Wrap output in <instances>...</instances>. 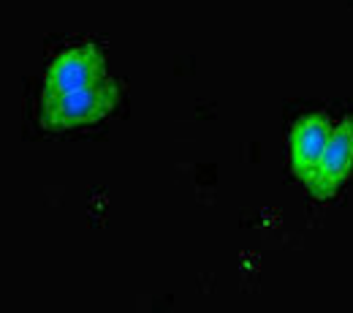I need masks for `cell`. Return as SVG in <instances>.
Returning <instances> with one entry per match:
<instances>
[{
	"label": "cell",
	"instance_id": "obj_4",
	"mask_svg": "<svg viewBox=\"0 0 353 313\" xmlns=\"http://www.w3.org/2000/svg\"><path fill=\"white\" fill-rule=\"evenodd\" d=\"M329 134H332L329 120H326V115H321V112L302 117V120L294 126V131H291V167H294V172L299 175V180L307 182V178L312 175V169L318 167Z\"/></svg>",
	"mask_w": 353,
	"mask_h": 313
},
{
	"label": "cell",
	"instance_id": "obj_1",
	"mask_svg": "<svg viewBox=\"0 0 353 313\" xmlns=\"http://www.w3.org/2000/svg\"><path fill=\"white\" fill-rule=\"evenodd\" d=\"M120 104V85L112 79L92 82L88 88L44 95L41 101V126L49 131H65L77 126H88L109 115Z\"/></svg>",
	"mask_w": 353,
	"mask_h": 313
},
{
	"label": "cell",
	"instance_id": "obj_2",
	"mask_svg": "<svg viewBox=\"0 0 353 313\" xmlns=\"http://www.w3.org/2000/svg\"><path fill=\"white\" fill-rule=\"evenodd\" d=\"M353 167V117L334 126V131L326 139V147L321 153L318 167L307 178V191L315 199H329L351 175Z\"/></svg>",
	"mask_w": 353,
	"mask_h": 313
},
{
	"label": "cell",
	"instance_id": "obj_3",
	"mask_svg": "<svg viewBox=\"0 0 353 313\" xmlns=\"http://www.w3.org/2000/svg\"><path fill=\"white\" fill-rule=\"evenodd\" d=\"M103 77V57L95 46H74L63 52L57 60H52L46 71L44 95H60L71 90L88 88L92 82H101Z\"/></svg>",
	"mask_w": 353,
	"mask_h": 313
}]
</instances>
